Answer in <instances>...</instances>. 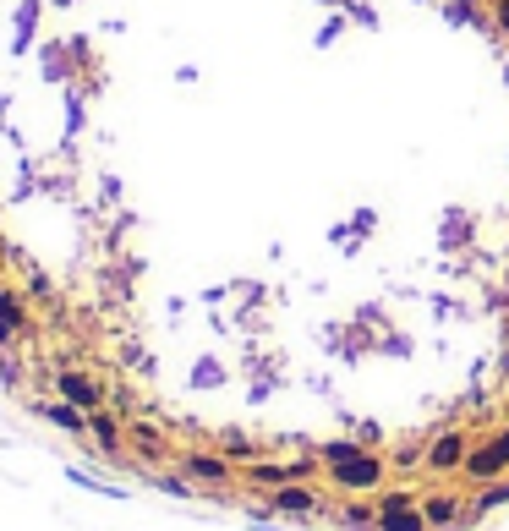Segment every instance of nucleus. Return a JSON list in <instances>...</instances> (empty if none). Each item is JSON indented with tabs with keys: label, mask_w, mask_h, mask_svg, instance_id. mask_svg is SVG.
Returning a JSON list of instances; mask_svg holds the SVG:
<instances>
[{
	"label": "nucleus",
	"mask_w": 509,
	"mask_h": 531,
	"mask_svg": "<svg viewBox=\"0 0 509 531\" xmlns=\"http://www.w3.org/2000/svg\"><path fill=\"white\" fill-rule=\"evenodd\" d=\"M493 17H499V28L509 33V0H499V6H493Z\"/></svg>",
	"instance_id": "f257e3e1"
}]
</instances>
